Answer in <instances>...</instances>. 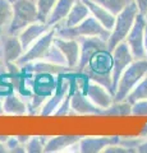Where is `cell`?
I'll use <instances>...</instances> for the list:
<instances>
[{
  "label": "cell",
  "instance_id": "37",
  "mask_svg": "<svg viewBox=\"0 0 147 153\" xmlns=\"http://www.w3.org/2000/svg\"><path fill=\"white\" fill-rule=\"evenodd\" d=\"M7 68H5V64H4V61L0 59V71H5Z\"/></svg>",
  "mask_w": 147,
  "mask_h": 153
},
{
  "label": "cell",
  "instance_id": "2",
  "mask_svg": "<svg viewBox=\"0 0 147 153\" xmlns=\"http://www.w3.org/2000/svg\"><path fill=\"white\" fill-rule=\"evenodd\" d=\"M138 14L140 10L134 1L129 3L120 13L116 14L115 23H114V27L111 28L110 37L107 40V49L110 51H113L120 42L125 40L132 26L134 25V21Z\"/></svg>",
  "mask_w": 147,
  "mask_h": 153
},
{
  "label": "cell",
  "instance_id": "32",
  "mask_svg": "<svg viewBox=\"0 0 147 153\" xmlns=\"http://www.w3.org/2000/svg\"><path fill=\"white\" fill-rule=\"evenodd\" d=\"M145 51H146V59H147V23L145 27Z\"/></svg>",
  "mask_w": 147,
  "mask_h": 153
},
{
  "label": "cell",
  "instance_id": "30",
  "mask_svg": "<svg viewBox=\"0 0 147 153\" xmlns=\"http://www.w3.org/2000/svg\"><path fill=\"white\" fill-rule=\"evenodd\" d=\"M133 1L136 3L137 8H138L140 13L145 14L147 12V0H133Z\"/></svg>",
  "mask_w": 147,
  "mask_h": 153
},
{
  "label": "cell",
  "instance_id": "6",
  "mask_svg": "<svg viewBox=\"0 0 147 153\" xmlns=\"http://www.w3.org/2000/svg\"><path fill=\"white\" fill-rule=\"evenodd\" d=\"M79 82L84 94L101 110L107 108L114 102V94L101 83L90 79L83 73H79Z\"/></svg>",
  "mask_w": 147,
  "mask_h": 153
},
{
  "label": "cell",
  "instance_id": "8",
  "mask_svg": "<svg viewBox=\"0 0 147 153\" xmlns=\"http://www.w3.org/2000/svg\"><path fill=\"white\" fill-rule=\"evenodd\" d=\"M73 71V70H72ZM72 71H67V73L58 74V83H56V88L54 93L46 100V102L42 106L40 115L41 116H53L56 108L60 106L65 98L68 91L70 88V83H72Z\"/></svg>",
  "mask_w": 147,
  "mask_h": 153
},
{
  "label": "cell",
  "instance_id": "3",
  "mask_svg": "<svg viewBox=\"0 0 147 153\" xmlns=\"http://www.w3.org/2000/svg\"><path fill=\"white\" fill-rule=\"evenodd\" d=\"M147 74V59L133 60L128 65V68L123 71L119 82H118L114 101H124L131 91L136 87V84Z\"/></svg>",
  "mask_w": 147,
  "mask_h": 153
},
{
  "label": "cell",
  "instance_id": "27",
  "mask_svg": "<svg viewBox=\"0 0 147 153\" xmlns=\"http://www.w3.org/2000/svg\"><path fill=\"white\" fill-rule=\"evenodd\" d=\"M5 146L8 148V152H26V144L18 138V135L9 137L5 142Z\"/></svg>",
  "mask_w": 147,
  "mask_h": 153
},
{
  "label": "cell",
  "instance_id": "39",
  "mask_svg": "<svg viewBox=\"0 0 147 153\" xmlns=\"http://www.w3.org/2000/svg\"><path fill=\"white\" fill-rule=\"evenodd\" d=\"M12 1H13V0H12Z\"/></svg>",
  "mask_w": 147,
  "mask_h": 153
},
{
  "label": "cell",
  "instance_id": "34",
  "mask_svg": "<svg viewBox=\"0 0 147 153\" xmlns=\"http://www.w3.org/2000/svg\"><path fill=\"white\" fill-rule=\"evenodd\" d=\"M4 115V102H3V97H0V116Z\"/></svg>",
  "mask_w": 147,
  "mask_h": 153
},
{
  "label": "cell",
  "instance_id": "16",
  "mask_svg": "<svg viewBox=\"0 0 147 153\" xmlns=\"http://www.w3.org/2000/svg\"><path fill=\"white\" fill-rule=\"evenodd\" d=\"M21 70L26 71V73H49V74H55V75L67 73V71H72L67 65L54 64L46 60H37V61L27 63L23 66H21Z\"/></svg>",
  "mask_w": 147,
  "mask_h": 153
},
{
  "label": "cell",
  "instance_id": "35",
  "mask_svg": "<svg viewBox=\"0 0 147 153\" xmlns=\"http://www.w3.org/2000/svg\"><path fill=\"white\" fill-rule=\"evenodd\" d=\"M0 59L3 60V38H1V35H0Z\"/></svg>",
  "mask_w": 147,
  "mask_h": 153
},
{
  "label": "cell",
  "instance_id": "19",
  "mask_svg": "<svg viewBox=\"0 0 147 153\" xmlns=\"http://www.w3.org/2000/svg\"><path fill=\"white\" fill-rule=\"evenodd\" d=\"M81 135H58V137H50L46 142V146L44 148L45 153H55V152H65L68 148L79 142Z\"/></svg>",
  "mask_w": 147,
  "mask_h": 153
},
{
  "label": "cell",
  "instance_id": "26",
  "mask_svg": "<svg viewBox=\"0 0 147 153\" xmlns=\"http://www.w3.org/2000/svg\"><path fill=\"white\" fill-rule=\"evenodd\" d=\"M92 1L100 4V5L109 9L113 14L116 16L118 13H120L123 9H124L129 3L133 1V0H92Z\"/></svg>",
  "mask_w": 147,
  "mask_h": 153
},
{
  "label": "cell",
  "instance_id": "4",
  "mask_svg": "<svg viewBox=\"0 0 147 153\" xmlns=\"http://www.w3.org/2000/svg\"><path fill=\"white\" fill-rule=\"evenodd\" d=\"M39 21L35 0H13V18L7 33L18 35L23 28Z\"/></svg>",
  "mask_w": 147,
  "mask_h": 153
},
{
  "label": "cell",
  "instance_id": "10",
  "mask_svg": "<svg viewBox=\"0 0 147 153\" xmlns=\"http://www.w3.org/2000/svg\"><path fill=\"white\" fill-rule=\"evenodd\" d=\"M111 52H113V74H111L113 89H114V93H115L118 82H119L123 71H124L128 68V65L134 60V57L132 55L129 47H128V45L124 41L120 42Z\"/></svg>",
  "mask_w": 147,
  "mask_h": 153
},
{
  "label": "cell",
  "instance_id": "15",
  "mask_svg": "<svg viewBox=\"0 0 147 153\" xmlns=\"http://www.w3.org/2000/svg\"><path fill=\"white\" fill-rule=\"evenodd\" d=\"M90 16V10L87 5L82 0H75L72 9L69 10L68 16L65 17L60 23L55 26V28H70L79 25L81 22H83L84 19Z\"/></svg>",
  "mask_w": 147,
  "mask_h": 153
},
{
  "label": "cell",
  "instance_id": "11",
  "mask_svg": "<svg viewBox=\"0 0 147 153\" xmlns=\"http://www.w3.org/2000/svg\"><path fill=\"white\" fill-rule=\"evenodd\" d=\"M54 45L61 51V54L64 55L67 65L70 70H75L79 63L81 57V44L78 40L74 38H63L56 36L54 37Z\"/></svg>",
  "mask_w": 147,
  "mask_h": 153
},
{
  "label": "cell",
  "instance_id": "17",
  "mask_svg": "<svg viewBox=\"0 0 147 153\" xmlns=\"http://www.w3.org/2000/svg\"><path fill=\"white\" fill-rule=\"evenodd\" d=\"M4 102V115H16L25 116L28 114L27 101L18 92H13L3 98Z\"/></svg>",
  "mask_w": 147,
  "mask_h": 153
},
{
  "label": "cell",
  "instance_id": "21",
  "mask_svg": "<svg viewBox=\"0 0 147 153\" xmlns=\"http://www.w3.org/2000/svg\"><path fill=\"white\" fill-rule=\"evenodd\" d=\"M102 116H131L132 115V103L127 101H114L107 108L102 110Z\"/></svg>",
  "mask_w": 147,
  "mask_h": 153
},
{
  "label": "cell",
  "instance_id": "12",
  "mask_svg": "<svg viewBox=\"0 0 147 153\" xmlns=\"http://www.w3.org/2000/svg\"><path fill=\"white\" fill-rule=\"evenodd\" d=\"M3 61L4 64H13L21 59V56L25 54V49L21 44V40L18 35H9L3 33Z\"/></svg>",
  "mask_w": 147,
  "mask_h": 153
},
{
  "label": "cell",
  "instance_id": "18",
  "mask_svg": "<svg viewBox=\"0 0 147 153\" xmlns=\"http://www.w3.org/2000/svg\"><path fill=\"white\" fill-rule=\"evenodd\" d=\"M82 1L87 5L90 14L96 18L106 30L111 31V28L114 27V23H115V18H116L115 14H113L109 9L104 8L102 5L92 1V0H82Z\"/></svg>",
  "mask_w": 147,
  "mask_h": 153
},
{
  "label": "cell",
  "instance_id": "13",
  "mask_svg": "<svg viewBox=\"0 0 147 153\" xmlns=\"http://www.w3.org/2000/svg\"><path fill=\"white\" fill-rule=\"evenodd\" d=\"M119 135L111 137H82L79 140L81 153H101L107 146L120 142Z\"/></svg>",
  "mask_w": 147,
  "mask_h": 153
},
{
  "label": "cell",
  "instance_id": "31",
  "mask_svg": "<svg viewBox=\"0 0 147 153\" xmlns=\"http://www.w3.org/2000/svg\"><path fill=\"white\" fill-rule=\"evenodd\" d=\"M137 152L138 153H147V137H145L143 142L137 147Z\"/></svg>",
  "mask_w": 147,
  "mask_h": 153
},
{
  "label": "cell",
  "instance_id": "1",
  "mask_svg": "<svg viewBox=\"0 0 147 153\" xmlns=\"http://www.w3.org/2000/svg\"><path fill=\"white\" fill-rule=\"evenodd\" d=\"M81 57L74 71L83 73L90 79L101 83L114 94L113 89V52L107 49V41L101 37L78 38Z\"/></svg>",
  "mask_w": 147,
  "mask_h": 153
},
{
  "label": "cell",
  "instance_id": "28",
  "mask_svg": "<svg viewBox=\"0 0 147 153\" xmlns=\"http://www.w3.org/2000/svg\"><path fill=\"white\" fill-rule=\"evenodd\" d=\"M102 153H137V149L136 148L127 147L124 144H122V143H116V144L107 146L102 151Z\"/></svg>",
  "mask_w": 147,
  "mask_h": 153
},
{
  "label": "cell",
  "instance_id": "29",
  "mask_svg": "<svg viewBox=\"0 0 147 153\" xmlns=\"http://www.w3.org/2000/svg\"><path fill=\"white\" fill-rule=\"evenodd\" d=\"M133 116H147V100H141L132 105Z\"/></svg>",
  "mask_w": 147,
  "mask_h": 153
},
{
  "label": "cell",
  "instance_id": "38",
  "mask_svg": "<svg viewBox=\"0 0 147 153\" xmlns=\"http://www.w3.org/2000/svg\"><path fill=\"white\" fill-rule=\"evenodd\" d=\"M145 18H146V21H147V12L145 13Z\"/></svg>",
  "mask_w": 147,
  "mask_h": 153
},
{
  "label": "cell",
  "instance_id": "14",
  "mask_svg": "<svg viewBox=\"0 0 147 153\" xmlns=\"http://www.w3.org/2000/svg\"><path fill=\"white\" fill-rule=\"evenodd\" d=\"M51 28L53 27L49 26L46 22H40V21H37L35 23H32V25L27 26L26 28H23L18 33V37H19L21 44L23 46V49H25V51L30 49L42 35H45Z\"/></svg>",
  "mask_w": 147,
  "mask_h": 153
},
{
  "label": "cell",
  "instance_id": "22",
  "mask_svg": "<svg viewBox=\"0 0 147 153\" xmlns=\"http://www.w3.org/2000/svg\"><path fill=\"white\" fill-rule=\"evenodd\" d=\"M13 18V1L0 0V35L5 33Z\"/></svg>",
  "mask_w": 147,
  "mask_h": 153
},
{
  "label": "cell",
  "instance_id": "20",
  "mask_svg": "<svg viewBox=\"0 0 147 153\" xmlns=\"http://www.w3.org/2000/svg\"><path fill=\"white\" fill-rule=\"evenodd\" d=\"M75 0H58L55 7L51 10L49 18H47L46 23L51 27H55L58 23H60L63 19L68 16L69 10L72 9Z\"/></svg>",
  "mask_w": 147,
  "mask_h": 153
},
{
  "label": "cell",
  "instance_id": "36",
  "mask_svg": "<svg viewBox=\"0 0 147 153\" xmlns=\"http://www.w3.org/2000/svg\"><path fill=\"white\" fill-rule=\"evenodd\" d=\"M141 135H142V137H147V123L145 124L143 129H142V131H141Z\"/></svg>",
  "mask_w": 147,
  "mask_h": 153
},
{
  "label": "cell",
  "instance_id": "9",
  "mask_svg": "<svg viewBox=\"0 0 147 153\" xmlns=\"http://www.w3.org/2000/svg\"><path fill=\"white\" fill-rule=\"evenodd\" d=\"M55 35H56V28L53 27L51 30L47 31L45 35H42L30 49L25 51V54H23L21 56V59L17 61V65L21 68V66H23L27 63H31V61L44 60L46 57L47 51H49L51 45H53Z\"/></svg>",
  "mask_w": 147,
  "mask_h": 153
},
{
  "label": "cell",
  "instance_id": "25",
  "mask_svg": "<svg viewBox=\"0 0 147 153\" xmlns=\"http://www.w3.org/2000/svg\"><path fill=\"white\" fill-rule=\"evenodd\" d=\"M35 1L37 7V13H39V21L46 22L58 0H35Z\"/></svg>",
  "mask_w": 147,
  "mask_h": 153
},
{
  "label": "cell",
  "instance_id": "5",
  "mask_svg": "<svg viewBox=\"0 0 147 153\" xmlns=\"http://www.w3.org/2000/svg\"><path fill=\"white\" fill-rule=\"evenodd\" d=\"M56 36L63 38H74V40L82 37H101L102 40L107 41L110 37V31L106 30L96 18L90 14L83 22L74 27L56 28Z\"/></svg>",
  "mask_w": 147,
  "mask_h": 153
},
{
  "label": "cell",
  "instance_id": "33",
  "mask_svg": "<svg viewBox=\"0 0 147 153\" xmlns=\"http://www.w3.org/2000/svg\"><path fill=\"white\" fill-rule=\"evenodd\" d=\"M4 152H8V148L5 146V143L0 142V153H4Z\"/></svg>",
  "mask_w": 147,
  "mask_h": 153
},
{
  "label": "cell",
  "instance_id": "24",
  "mask_svg": "<svg viewBox=\"0 0 147 153\" xmlns=\"http://www.w3.org/2000/svg\"><path fill=\"white\" fill-rule=\"evenodd\" d=\"M49 138L50 137H42V135L30 137V139L26 143V152H28V153L44 152V148L46 146V142L49 140Z\"/></svg>",
  "mask_w": 147,
  "mask_h": 153
},
{
  "label": "cell",
  "instance_id": "7",
  "mask_svg": "<svg viewBox=\"0 0 147 153\" xmlns=\"http://www.w3.org/2000/svg\"><path fill=\"white\" fill-rule=\"evenodd\" d=\"M146 18L145 14L140 13L137 16L134 25L132 26L129 33L125 37L124 42L128 45L129 50L133 55L134 60L146 59V51H145V27H146Z\"/></svg>",
  "mask_w": 147,
  "mask_h": 153
},
{
  "label": "cell",
  "instance_id": "23",
  "mask_svg": "<svg viewBox=\"0 0 147 153\" xmlns=\"http://www.w3.org/2000/svg\"><path fill=\"white\" fill-rule=\"evenodd\" d=\"M141 100H147V74L136 84V87L131 91V93L127 96L124 101L133 105L134 102L141 101Z\"/></svg>",
  "mask_w": 147,
  "mask_h": 153
}]
</instances>
